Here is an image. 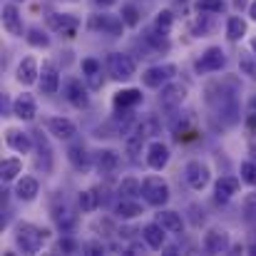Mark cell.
Wrapping results in <instances>:
<instances>
[{"instance_id":"obj_1","label":"cell","mask_w":256,"mask_h":256,"mask_svg":"<svg viewBox=\"0 0 256 256\" xmlns=\"http://www.w3.org/2000/svg\"><path fill=\"white\" fill-rule=\"evenodd\" d=\"M48 236H50V229H42V226H35V224H20L15 242L25 254H38L40 246L48 242Z\"/></svg>"},{"instance_id":"obj_2","label":"cell","mask_w":256,"mask_h":256,"mask_svg":"<svg viewBox=\"0 0 256 256\" xmlns=\"http://www.w3.org/2000/svg\"><path fill=\"white\" fill-rule=\"evenodd\" d=\"M142 194H144L147 204H152V206H162L170 202V186L162 176H147L142 182Z\"/></svg>"},{"instance_id":"obj_3","label":"cell","mask_w":256,"mask_h":256,"mask_svg":"<svg viewBox=\"0 0 256 256\" xmlns=\"http://www.w3.org/2000/svg\"><path fill=\"white\" fill-rule=\"evenodd\" d=\"M107 65H110V72L114 80H130L134 75V60L124 52H112Z\"/></svg>"},{"instance_id":"obj_4","label":"cell","mask_w":256,"mask_h":256,"mask_svg":"<svg viewBox=\"0 0 256 256\" xmlns=\"http://www.w3.org/2000/svg\"><path fill=\"white\" fill-rule=\"evenodd\" d=\"M78 18L75 15H65V12H50L48 15V28L55 32H62L65 38H75L78 32Z\"/></svg>"},{"instance_id":"obj_5","label":"cell","mask_w":256,"mask_h":256,"mask_svg":"<svg viewBox=\"0 0 256 256\" xmlns=\"http://www.w3.org/2000/svg\"><path fill=\"white\" fill-rule=\"evenodd\" d=\"M184 176H186V184L196 192H202L206 184H209V167L202 164V162H189L184 167Z\"/></svg>"},{"instance_id":"obj_6","label":"cell","mask_w":256,"mask_h":256,"mask_svg":"<svg viewBox=\"0 0 256 256\" xmlns=\"http://www.w3.org/2000/svg\"><path fill=\"white\" fill-rule=\"evenodd\" d=\"M122 22L114 15H92L90 18V30H102L107 35H122Z\"/></svg>"},{"instance_id":"obj_7","label":"cell","mask_w":256,"mask_h":256,"mask_svg":"<svg viewBox=\"0 0 256 256\" xmlns=\"http://www.w3.org/2000/svg\"><path fill=\"white\" fill-rule=\"evenodd\" d=\"M224 62H226V58H224L222 48H209V50L202 55V60L196 62V70H199V72H216V70L224 68Z\"/></svg>"},{"instance_id":"obj_8","label":"cell","mask_w":256,"mask_h":256,"mask_svg":"<svg viewBox=\"0 0 256 256\" xmlns=\"http://www.w3.org/2000/svg\"><path fill=\"white\" fill-rule=\"evenodd\" d=\"M174 72H176L174 65H157V68H150V70L142 75V82L147 87H162Z\"/></svg>"},{"instance_id":"obj_9","label":"cell","mask_w":256,"mask_h":256,"mask_svg":"<svg viewBox=\"0 0 256 256\" xmlns=\"http://www.w3.org/2000/svg\"><path fill=\"white\" fill-rule=\"evenodd\" d=\"M226 249H229V234L226 232H219V229L206 232V236H204V252L206 254H222Z\"/></svg>"},{"instance_id":"obj_10","label":"cell","mask_w":256,"mask_h":256,"mask_svg":"<svg viewBox=\"0 0 256 256\" xmlns=\"http://www.w3.org/2000/svg\"><path fill=\"white\" fill-rule=\"evenodd\" d=\"M48 130H50V134H55L58 140H72V137L78 134L75 122H70L68 117H52V120L48 122Z\"/></svg>"},{"instance_id":"obj_11","label":"cell","mask_w":256,"mask_h":256,"mask_svg":"<svg viewBox=\"0 0 256 256\" xmlns=\"http://www.w3.org/2000/svg\"><path fill=\"white\" fill-rule=\"evenodd\" d=\"M40 87L45 94H55L58 87H60V75H58V68L52 62H45L42 65V72H40Z\"/></svg>"},{"instance_id":"obj_12","label":"cell","mask_w":256,"mask_h":256,"mask_svg":"<svg viewBox=\"0 0 256 256\" xmlns=\"http://www.w3.org/2000/svg\"><path fill=\"white\" fill-rule=\"evenodd\" d=\"M38 112V104L32 100V94H20L15 102H12V114L18 120H32Z\"/></svg>"},{"instance_id":"obj_13","label":"cell","mask_w":256,"mask_h":256,"mask_svg":"<svg viewBox=\"0 0 256 256\" xmlns=\"http://www.w3.org/2000/svg\"><path fill=\"white\" fill-rule=\"evenodd\" d=\"M167 162H170V147H167V144H162V142H154V144L150 147L147 164H150L152 170H164V167H167Z\"/></svg>"},{"instance_id":"obj_14","label":"cell","mask_w":256,"mask_h":256,"mask_svg":"<svg viewBox=\"0 0 256 256\" xmlns=\"http://www.w3.org/2000/svg\"><path fill=\"white\" fill-rule=\"evenodd\" d=\"M38 78H40V68H38L35 58H25L18 65V80L22 85H32V82H38Z\"/></svg>"},{"instance_id":"obj_15","label":"cell","mask_w":256,"mask_h":256,"mask_svg":"<svg viewBox=\"0 0 256 256\" xmlns=\"http://www.w3.org/2000/svg\"><path fill=\"white\" fill-rule=\"evenodd\" d=\"M2 25L10 35H22V20L15 5H5L2 8Z\"/></svg>"},{"instance_id":"obj_16","label":"cell","mask_w":256,"mask_h":256,"mask_svg":"<svg viewBox=\"0 0 256 256\" xmlns=\"http://www.w3.org/2000/svg\"><path fill=\"white\" fill-rule=\"evenodd\" d=\"M164 232H167V229L157 222V224H147V226L142 229V236H144V242L150 244V249H162V246H164V239H167Z\"/></svg>"},{"instance_id":"obj_17","label":"cell","mask_w":256,"mask_h":256,"mask_svg":"<svg viewBox=\"0 0 256 256\" xmlns=\"http://www.w3.org/2000/svg\"><path fill=\"white\" fill-rule=\"evenodd\" d=\"M5 142H8L10 150H15V152H20V154H25V152L32 147L30 137H28L25 132H20V130H8V132H5Z\"/></svg>"},{"instance_id":"obj_18","label":"cell","mask_w":256,"mask_h":256,"mask_svg":"<svg viewBox=\"0 0 256 256\" xmlns=\"http://www.w3.org/2000/svg\"><path fill=\"white\" fill-rule=\"evenodd\" d=\"M38 192H40V184H38V179H32V176H22V179L18 182V186H15V194H18V199H22V202H32V199L38 196Z\"/></svg>"},{"instance_id":"obj_19","label":"cell","mask_w":256,"mask_h":256,"mask_svg":"<svg viewBox=\"0 0 256 256\" xmlns=\"http://www.w3.org/2000/svg\"><path fill=\"white\" fill-rule=\"evenodd\" d=\"M236 192H239V176H222V179L216 182V199H219V202L232 199Z\"/></svg>"},{"instance_id":"obj_20","label":"cell","mask_w":256,"mask_h":256,"mask_svg":"<svg viewBox=\"0 0 256 256\" xmlns=\"http://www.w3.org/2000/svg\"><path fill=\"white\" fill-rule=\"evenodd\" d=\"M52 219H55V224H58L62 232H70V229L78 224V216H75V214H72V209H70V206H65V204L52 209Z\"/></svg>"},{"instance_id":"obj_21","label":"cell","mask_w":256,"mask_h":256,"mask_svg":"<svg viewBox=\"0 0 256 256\" xmlns=\"http://www.w3.org/2000/svg\"><path fill=\"white\" fill-rule=\"evenodd\" d=\"M68 160H70V164H72L75 170H80V172L90 170V154H87V150L82 144H72V147L68 150Z\"/></svg>"},{"instance_id":"obj_22","label":"cell","mask_w":256,"mask_h":256,"mask_svg":"<svg viewBox=\"0 0 256 256\" xmlns=\"http://www.w3.org/2000/svg\"><path fill=\"white\" fill-rule=\"evenodd\" d=\"M68 100H70L75 107H80V110L90 104L87 92H85V87H82V82H80V80H70V82H68Z\"/></svg>"},{"instance_id":"obj_23","label":"cell","mask_w":256,"mask_h":256,"mask_svg":"<svg viewBox=\"0 0 256 256\" xmlns=\"http://www.w3.org/2000/svg\"><path fill=\"white\" fill-rule=\"evenodd\" d=\"M157 222H160L167 232H172V234H179V232L184 229L182 216H179L176 212H170V209H167V212H160V214H157Z\"/></svg>"},{"instance_id":"obj_24","label":"cell","mask_w":256,"mask_h":256,"mask_svg":"<svg viewBox=\"0 0 256 256\" xmlns=\"http://www.w3.org/2000/svg\"><path fill=\"white\" fill-rule=\"evenodd\" d=\"M184 94H186L184 85H167L162 90V104L164 107H176L184 100Z\"/></svg>"},{"instance_id":"obj_25","label":"cell","mask_w":256,"mask_h":256,"mask_svg":"<svg viewBox=\"0 0 256 256\" xmlns=\"http://www.w3.org/2000/svg\"><path fill=\"white\" fill-rule=\"evenodd\" d=\"M142 100V92L140 90H120L117 94H114V107L120 110H127V107H132V104H137Z\"/></svg>"},{"instance_id":"obj_26","label":"cell","mask_w":256,"mask_h":256,"mask_svg":"<svg viewBox=\"0 0 256 256\" xmlns=\"http://www.w3.org/2000/svg\"><path fill=\"white\" fill-rule=\"evenodd\" d=\"M120 164V154L112 152V150H100L97 152V167L100 172H114Z\"/></svg>"},{"instance_id":"obj_27","label":"cell","mask_w":256,"mask_h":256,"mask_svg":"<svg viewBox=\"0 0 256 256\" xmlns=\"http://www.w3.org/2000/svg\"><path fill=\"white\" fill-rule=\"evenodd\" d=\"M117 192H120V196H122V199H132V196H137V194L142 192V184H140L134 176H127V179H122V182H120Z\"/></svg>"},{"instance_id":"obj_28","label":"cell","mask_w":256,"mask_h":256,"mask_svg":"<svg viewBox=\"0 0 256 256\" xmlns=\"http://www.w3.org/2000/svg\"><path fill=\"white\" fill-rule=\"evenodd\" d=\"M244 32H246V22L242 18H229V22H226V38L232 42H236V40L244 38Z\"/></svg>"},{"instance_id":"obj_29","label":"cell","mask_w":256,"mask_h":256,"mask_svg":"<svg viewBox=\"0 0 256 256\" xmlns=\"http://www.w3.org/2000/svg\"><path fill=\"white\" fill-rule=\"evenodd\" d=\"M144 137H147V134H144L142 130H137V132H134L132 137H127V142H124V150H127V154H130L132 160H134V157H137V154L142 152V144H144Z\"/></svg>"},{"instance_id":"obj_30","label":"cell","mask_w":256,"mask_h":256,"mask_svg":"<svg viewBox=\"0 0 256 256\" xmlns=\"http://www.w3.org/2000/svg\"><path fill=\"white\" fill-rule=\"evenodd\" d=\"M117 214H120L122 219H134V216L142 214V206H140L137 202H132V199H122V202L117 204Z\"/></svg>"},{"instance_id":"obj_31","label":"cell","mask_w":256,"mask_h":256,"mask_svg":"<svg viewBox=\"0 0 256 256\" xmlns=\"http://www.w3.org/2000/svg\"><path fill=\"white\" fill-rule=\"evenodd\" d=\"M22 170V162L20 160H2V164H0V176H2V182H10V179H15L18 174Z\"/></svg>"},{"instance_id":"obj_32","label":"cell","mask_w":256,"mask_h":256,"mask_svg":"<svg viewBox=\"0 0 256 256\" xmlns=\"http://www.w3.org/2000/svg\"><path fill=\"white\" fill-rule=\"evenodd\" d=\"M97 204H100V196H97L94 189H87V192L80 194V209H82V212H94Z\"/></svg>"},{"instance_id":"obj_33","label":"cell","mask_w":256,"mask_h":256,"mask_svg":"<svg viewBox=\"0 0 256 256\" xmlns=\"http://www.w3.org/2000/svg\"><path fill=\"white\" fill-rule=\"evenodd\" d=\"M122 20H124V25H130V28L140 25V10H137L134 5H124V8H122Z\"/></svg>"},{"instance_id":"obj_34","label":"cell","mask_w":256,"mask_h":256,"mask_svg":"<svg viewBox=\"0 0 256 256\" xmlns=\"http://www.w3.org/2000/svg\"><path fill=\"white\" fill-rule=\"evenodd\" d=\"M196 8H199V12H222L224 0H199Z\"/></svg>"},{"instance_id":"obj_35","label":"cell","mask_w":256,"mask_h":256,"mask_svg":"<svg viewBox=\"0 0 256 256\" xmlns=\"http://www.w3.org/2000/svg\"><path fill=\"white\" fill-rule=\"evenodd\" d=\"M28 42L35 45V48H48V45H50V38L42 35L40 30H30V32H28Z\"/></svg>"},{"instance_id":"obj_36","label":"cell","mask_w":256,"mask_h":256,"mask_svg":"<svg viewBox=\"0 0 256 256\" xmlns=\"http://www.w3.org/2000/svg\"><path fill=\"white\" fill-rule=\"evenodd\" d=\"M242 179H244L246 184L256 186V164L254 162H244V164H242Z\"/></svg>"},{"instance_id":"obj_37","label":"cell","mask_w":256,"mask_h":256,"mask_svg":"<svg viewBox=\"0 0 256 256\" xmlns=\"http://www.w3.org/2000/svg\"><path fill=\"white\" fill-rule=\"evenodd\" d=\"M239 65H242V72H244V75H249L252 80H256V62L249 58V55H242Z\"/></svg>"},{"instance_id":"obj_38","label":"cell","mask_w":256,"mask_h":256,"mask_svg":"<svg viewBox=\"0 0 256 256\" xmlns=\"http://www.w3.org/2000/svg\"><path fill=\"white\" fill-rule=\"evenodd\" d=\"M154 25H157V30H162V32H167L172 28V12L170 10H162L160 15H157V20H154Z\"/></svg>"},{"instance_id":"obj_39","label":"cell","mask_w":256,"mask_h":256,"mask_svg":"<svg viewBox=\"0 0 256 256\" xmlns=\"http://www.w3.org/2000/svg\"><path fill=\"white\" fill-rule=\"evenodd\" d=\"M246 124L256 130V94L249 100V110H246Z\"/></svg>"},{"instance_id":"obj_40","label":"cell","mask_w":256,"mask_h":256,"mask_svg":"<svg viewBox=\"0 0 256 256\" xmlns=\"http://www.w3.org/2000/svg\"><path fill=\"white\" fill-rule=\"evenodd\" d=\"M82 72H85V75H94V72H100V62H97V60H92V58L82 60Z\"/></svg>"},{"instance_id":"obj_41","label":"cell","mask_w":256,"mask_h":256,"mask_svg":"<svg viewBox=\"0 0 256 256\" xmlns=\"http://www.w3.org/2000/svg\"><path fill=\"white\" fill-rule=\"evenodd\" d=\"M58 249H60V252H68V254H72V252H78V244H75L72 239H62V242L58 244Z\"/></svg>"},{"instance_id":"obj_42","label":"cell","mask_w":256,"mask_h":256,"mask_svg":"<svg viewBox=\"0 0 256 256\" xmlns=\"http://www.w3.org/2000/svg\"><path fill=\"white\" fill-rule=\"evenodd\" d=\"M196 30H199V32H209V30H212L209 15H202V18H199V22H196Z\"/></svg>"},{"instance_id":"obj_43","label":"cell","mask_w":256,"mask_h":256,"mask_svg":"<svg viewBox=\"0 0 256 256\" xmlns=\"http://www.w3.org/2000/svg\"><path fill=\"white\" fill-rule=\"evenodd\" d=\"M82 249H85L90 256H97V254H102V252H104V249H102V244H85Z\"/></svg>"},{"instance_id":"obj_44","label":"cell","mask_w":256,"mask_h":256,"mask_svg":"<svg viewBox=\"0 0 256 256\" xmlns=\"http://www.w3.org/2000/svg\"><path fill=\"white\" fill-rule=\"evenodd\" d=\"M87 78H90V87H92V90H100V87H102V78H100V72L87 75Z\"/></svg>"},{"instance_id":"obj_45","label":"cell","mask_w":256,"mask_h":256,"mask_svg":"<svg viewBox=\"0 0 256 256\" xmlns=\"http://www.w3.org/2000/svg\"><path fill=\"white\" fill-rule=\"evenodd\" d=\"M130 254H144V249H142V246H140V244H134V246H132V249H130Z\"/></svg>"},{"instance_id":"obj_46","label":"cell","mask_w":256,"mask_h":256,"mask_svg":"<svg viewBox=\"0 0 256 256\" xmlns=\"http://www.w3.org/2000/svg\"><path fill=\"white\" fill-rule=\"evenodd\" d=\"M94 2H97V5H104V8H107V5H112L114 0H94Z\"/></svg>"},{"instance_id":"obj_47","label":"cell","mask_w":256,"mask_h":256,"mask_svg":"<svg viewBox=\"0 0 256 256\" xmlns=\"http://www.w3.org/2000/svg\"><path fill=\"white\" fill-rule=\"evenodd\" d=\"M252 18H254V20H256V0H254V2H252Z\"/></svg>"},{"instance_id":"obj_48","label":"cell","mask_w":256,"mask_h":256,"mask_svg":"<svg viewBox=\"0 0 256 256\" xmlns=\"http://www.w3.org/2000/svg\"><path fill=\"white\" fill-rule=\"evenodd\" d=\"M252 48H254V52H256V38H254V40H252Z\"/></svg>"},{"instance_id":"obj_49","label":"cell","mask_w":256,"mask_h":256,"mask_svg":"<svg viewBox=\"0 0 256 256\" xmlns=\"http://www.w3.org/2000/svg\"><path fill=\"white\" fill-rule=\"evenodd\" d=\"M252 254H256V246H252Z\"/></svg>"},{"instance_id":"obj_50","label":"cell","mask_w":256,"mask_h":256,"mask_svg":"<svg viewBox=\"0 0 256 256\" xmlns=\"http://www.w3.org/2000/svg\"><path fill=\"white\" fill-rule=\"evenodd\" d=\"M182 2H184V0H182Z\"/></svg>"}]
</instances>
